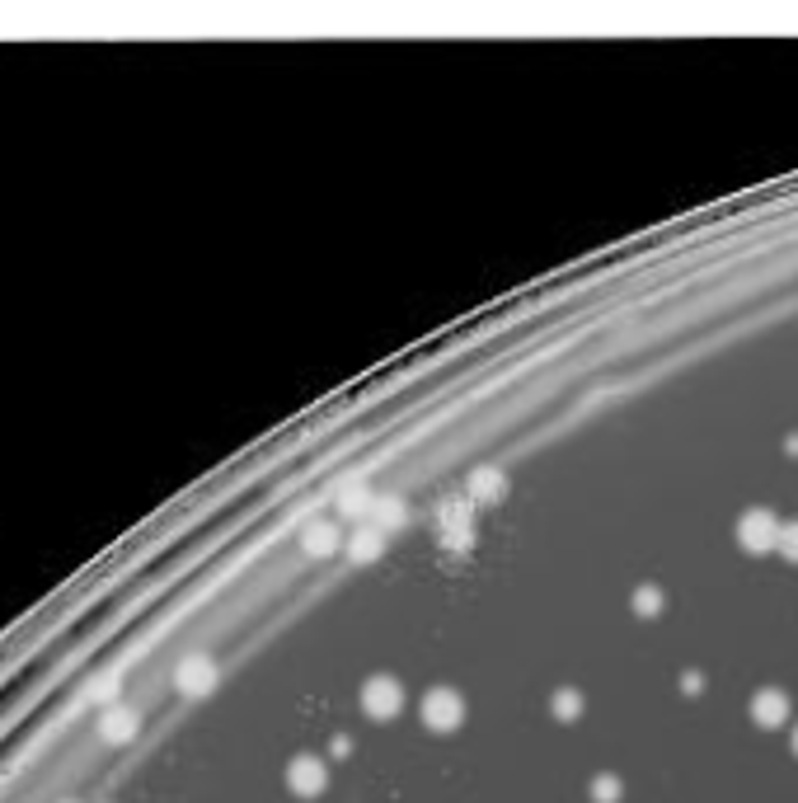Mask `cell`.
I'll return each mask as SVG.
<instances>
[{
	"instance_id": "1",
	"label": "cell",
	"mask_w": 798,
	"mask_h": 803,
	"mask_svg": "<svg viewBox=\"0 0 798 803\" xmlns=\"http://www.w3.org/2000/svg\"><path fill=\"white\" fill-rule=\"evenodd\" d=\"M174 686L184 695H207L216 686V663L207 653H188L184 663L174 667Z\"/></svg>"
},
{
	"instance_id": "2",
	"label": "cell",
	"mask_w": 798,
	"mask_h": 803,
	"mask_svg": "<svg viewBox=\"0 0 798 803\" xmlns=\"http://www.w3.org/2000/svg\"><path fill=\"white\" fill-rule=\"evenodd\" d=\"M362 705H367L371 719H395L399 705H404V691H399L395 677H371L367 691H362Z\"/></svg>"
},
{
	"instance_id": "3",
	"label": "cell",
	"mask_w": 798,
	"mask_h": 803,
	"mask_svg": "<svg viewBox=\"0 0 798 803\" xmlns=\"http://www.w3.org/2000/svg\"><path fill=\"white\" fill-rule=\"evenodd\" d=\"M141 733V714L127 710V705H108L99 710V738L104 742H132Z\"/></svg>"
},
{
	"instance_id": "4",
	"label": "cell",
	"mask_w": 798,
	"mask_h": 803,
	"mask_svg": "<svg viewBox=\"0 0 798 803\" xmlns=\"http://www.w3.org/2000/svg\"><path fill=\"white\" fill-rule=\"evenodd\" d=\"M742 545H747V550H770V545H780V526H775V517H770V512H747V517H742Z\"/></svg>"
},
{
	"instance_id": "5",
	"label": "cell",
	"mask_w": 798,
	"mask_h": 803,
	"mask_svg": "<svg viewBox=\"0 0 798 803\" xmlns=\"http://www.w3.org/2000/svg\"><path fill=\"white\" fill-rule=\"evenodd\" d=\"M324 780H329V775H324V766L315 757H296L292 766H287V785H292L296 794H306V799H315V794H320Z\"/></svg>"
},
{
	"instance_id": "6",
	"label": "cell",
	"mask_w": 798,
	"mask_h": 803,
	"mask_svg": "<svg viewBox=\"0 0 798 803\" xmlns=\"http://www.w3.org/2000/svg\"><path fill=\"white\" fill-rule=\"evenodd\" d=\"M423 719H428L432 728H456L461 724V695L432 691L428 700H423Z\"/></svg>"
},
{
	"instance_id": "7",
	"label": "cell",
	"mask_w": 798,
	"mask_h": 803,
	"mask_svg": "<svg viewBox=\"0 0 798 803\" xmlns=\"http://www.w3.org/2000/svg\"><path fill=\"white\" fill-rule=\"evenodd\" d=\"M301 545H306L310 555H334V550H338V526H329V522H315V526H306V536H301Z\"/></svg>"
},
{
	"instance_id": "8",
	"label": "cell",
	"mask_w": 798,
	"mask_h": 803,
	"mask_svg": "<svg viewBox=\"0 0 798 803\" xmlns=\"http://www.w3.org/2000/svg\"><path fill=\"white\" fill-rule=\"evenodd\" d=\"M752 710H756V719H761V724H780L784 714H789V700H784L780 691H761L752 700Z\"/></svg>"
},
{
	"instance_id": "9",
	"label": "cell",
	"mask_w": 798,
	"mask_h": 803,
	"mask_svg": "<svg viewBox=\"0 0 798 803\" xmlns=\"http://www.w3.org/2000/svg\"><path fill=\"white\" fill-rule=\"evenodd\" d=\"M376 550H381V526H376V531H357L353 545H348V555H353L357 564H362V559H371Z\"/></svg>"
},
{
	"instance_id": "10",
	"label": "cell",
	"mask_w": 798,
	"mask_h": 803,
	"mask_svg": "<svg viewBox=\"0 0 798 803\" xmlns=\"http://www.w3.org/2000/svg\"><path fill=\"white\" fill-rule=\"evenodd\" d=\"M113 695H118V681H113V677H104V681H94V686H90V700H99L104 710H108V705H118Z\"/></svg>"
},
{
	"instance_id": "11",
	"label": "cell",
	"mask_w": 798,
	"mask_h": 803,
	"mask_svg": "<svg viewBox=\"0 0 798 803\" xmlns=\"http://www.w3.org/2000/svg\"><path fill=\"white\" fill-rule=\"evenodd\" d=\"M780 550L789 559H798V522L794 526H780Z\"/></svg>"
},
{
	"instance_id": "12",
	"label": "cell",
	"mask_w": 798,
	"mask_h": 803,
	"mask_svg": "<svg viewBox=\"0 0 798 803\" xmlns=\"http://www.w3.org/2000/svg\"><path fill=\"white\" fill-rule=\"evenodd\" d=\"M794 747H798V728H794Z\"/></svg>"
},
{
	"instance_id": "13",
	"label": "cell",
	"mask_w": 798,
	"mask_h": 803,
	"mask_svg": "<svg viewBox=\"0 0 798 803\" xmlns=\"http://www.w3.org/2000/svg\"><path fill=\"white\" fill-rule=\"evenodd\" d=\"M62 803H76V799H62Z\"/></svg>"
}]
</instances>
